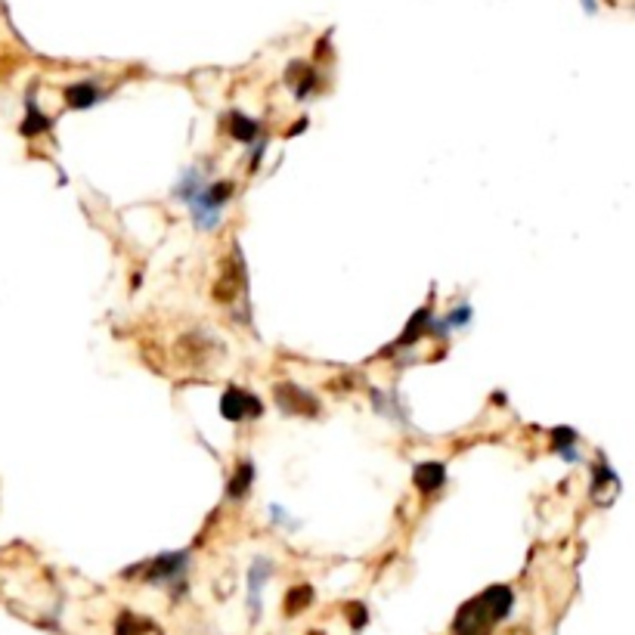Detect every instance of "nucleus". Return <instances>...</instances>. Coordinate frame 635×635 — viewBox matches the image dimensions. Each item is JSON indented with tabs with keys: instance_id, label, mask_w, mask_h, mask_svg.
<instances>
[{
	"instance_id": "obj_1",
	"label": "nucleus",
	"mask_w": 635,
	"mask_h": 635,
	"mask_svg": "<svg viewBox=\"0 0 635 635\" xmlns=\"http://www.w3.org/2000/svg\"><path fill=\"white\" fill-rule=\"evenodd\" d=\"M515 605V592L508 586H490L459 608L453 620V635H490L499 620L508 617Z\"/></svg>"
},
{
	"instance_id": "obj_2",
	"label": "nucleus",
	"mask_w": 635,
	"mask_h": 635,
	"mask_svg": "<svg viewBox=\"0 0 635 635\" xmlns=\"http://www.w3.org/2000/svg\"><path fill=\"white\" fill-rule=\"evenodd\" d=\"M220 412H224V419H230V422H242V419H261L264 406L245 388H227L224 400H220Z\"/></svg>"
},
{
	"instance_id": "obj_3",
	"label": "nucleus",
	"mask_w": 635,
	"mask_h": 635,
	"mask_svg": "<svg viewBox=\"0 0 635 635\" xmlns=\"http://www.w3.org/2000/svg\"><path fill=\"white\" fill-rule=\"evenodd\" d=\"M186 564H189V555H186V552L158 555L155 561H149V564H146V570H143V580H146V583H155V586L177 583V580L183 577Z\"/></svg>"
},
{
	"instance_id": "obj_4",
	"label": "nucleus",
	"mask_w": 635,
	"mask_h": 635,
	"mask_svg": "<svg viewBox=\"0 0 635 635\" xmlns=\"http://www.w3.org/2000/svg\"><path fill=\"white\" fill-rule=\"evenodd\" d=\"M276 400H279V406L285 412H289V416H313V412H316V400L307 391L295 388V385H279L276 388Z\"/></svg>"
},
{
	"instance_id": "obj_5",
	"label": "nucleus",
	"mask_w": 635,
	"mask_h": 635,
	"mask_svg": "<svg viewBox=\"0 0 635 635\" xmlns=\"http://www.w3.org/2000/svg\"><path fill=\"white\" fill-rule=\"evenodd\" d=\"M270 561H264V558H258L251 564V577H248V605H251V617H258V611H261V586L270 580Z\"/></svg>"
},
{
	"instance_id": "obj_6",
	"label": "nucleus",
	"mask_w": 635,
	"mask_h": 635,
	"mask_svg": "<svg viewBox=\"0 0 635 635\" xmlns=\"http://www.w3.org/2000/svg\"><path fill=\"white\" fill-rule=\"evenodd\" d=\"M103 97H106V93L97 84H90V81H81V84L66 87V103L72 109H90V106H97Z\"/></svg>"
},
{
	"instance_id": "obj_7",
	"label": "nucleus",
	"mask_w": 635,
	"mask_h": 635,
	"mask_svg": "<svg viewBox=\"0 0 635 635\" xmlns=\"http://www.w3.org/2000/svg\"><path fill=\"white\" fill-rule=\"evenodd\" d=\"M443 484V465L440 462H422L416 468V487L422 493H434Z\"/></svg>"
},
{
	"instance_id": "obj_8",
	"label": "nucleus",
	"mask_w": 635,
	"mask_h": 635,
	"mask_svg": "<svg viewBox=\"0 0 635 635\" xmlns=\"http://www.w3.org/2000/svg\"><path fill=\"white\" fill-rule=\"evenodd\" d=\"M310 601H313V589H310V586H295V589H289V595H285V614H289V617H298L301 611L310 608Z\"/></svg>"
},
{
	"instance_id": "obj_9",
	"label": "nucleus",
	"mask_w": 635,
	"mask_h": 635,
	"mask_svg": "<svg viewBox=\"0 0 635 635\" xmlns=\"http://www.w3.org/2000/svg\"><path fill=\"white\" fill-rule=\"evenodd\" d=\"M152 629V623L149 620H140V617H134V614H121L118 617V623H115V635H143V632H149Z\"/></svg>"
},
{
	"instance_id": "obj_10",
	"label": "nucleus",
	"mask_w": 635,
	"mask_h": 635,
	"mask_svg": "<svg viewBox=\"0 0 635 635\" xmlns=\"http://www.w3.org/2000/svg\"><path fill=\"white\" fill-rule=\"evenodd\" d=\"M251 481H254V468H251V462H242L239 471H236V478L230 481V499H242L248 493Z\"/></svg>"
},
{
	"instance_id": "obj_11",
	"label": "nucleus",
	"mask_w": 635,
	"mask_h": 635,
	"mask_svg": "<svg viewBox=\"0 0 635 635\" xmlns=\"http://www.w3.org/2000/svg\"><path fill=\"white\" fill-rule=\"evenodd\" d=\"M233 137L242 140V143H251L254 137H258V124L248 121L245 115H233Z\"/></svg>"
},
{
	"instance_id": "obj_12",
	"label": "nucleus",
	"mask_w": 635,
	"mask_h": 635,
	"mask_svg": "<svg viewBox=\"0 0 635 635\" xmlns=\"http://www.w3.org/2000/svg\"><path fill=\"white\" fill-rule=\"evenodd\" d=\"M28 118H35V121H25V124H22V134H28V137L38 134V131H47V127H50V121H47L44 112L38 115L35 109H28Z\"/></svg>"
},
{
	"instance_id": "obj_13",
	"label": "nucleus",
	"mask_w": 635,
	"mask_h": 635,
	"mask_svg": "<svg viewBox=\"0 0 635 635\" xmlns=\"http://www.w3.org/2000/svg\"><path fill=\"white\" fill-rule=\"evenodd\" d=\"M347 617H351V626L360 632L363 626H366V620H369V614H366V608L363 605H357V601H354V605H347Z\"/></svg>"
}]
</instances>
